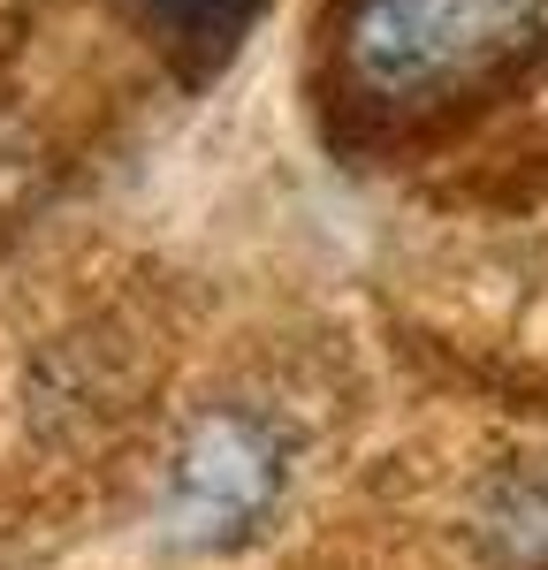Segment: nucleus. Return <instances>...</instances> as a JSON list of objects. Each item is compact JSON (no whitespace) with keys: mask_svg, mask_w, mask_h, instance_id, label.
Instances as JSON below:
<instances>
[{"mask_svg":"<svg viewBox=\"0 0 548 570\" xmlns=\"http://www.w3.org/2000/svg\"><path fill=\"white\" fill-rule=\"evenodd\" d=\"M153 16V31H168L176 46H198V53H222L236 46V31L252 23L260 0H137Z\"/></svg>","mask_w":548,"mask_h":570,"instance_id":"3","label":"nucleus"},{"mask_svg":"<svg viewBox=\"0 0 548 570\" xmlns=\"http://www.w3.org/2000/svg\"><path fill=\"white\" fill-rule=\"evenodd\" d=\"M548 53V0H343L335 8V77L389 115H450L518 85Z\"/></svg>","mask_w":548,"mask_h":570,"instance_id":"1","label":"nucleus"},{"mask_svg":"<svg viewBox=\"0 0 548 570\" xmlns=\"http://www.w3.org/2000/svg\"><path fill=\"white\" fill-rule=\"evenodd\" d=\"M290 464H297V441L274 411H260V403L198 411L183 426L168 472H160V532L176 548H198V556H222L236 540H252L282 510Z\"/></svg>","mask_w":548,"mask_h":570,"instance_id":"2","label":"nucleus"}]
</instances>
